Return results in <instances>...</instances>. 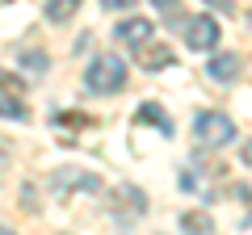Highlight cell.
I'll list each match as a JSON object with an SVG mask.
<instances>
[{
    "instance_id": "6da1fadb",
    "label": "cell",
    "mask_w": 252,
    "mask_h": 235,
    "mask_svg": "<svg viewBox=\"0 0 252 235\" xmlns=\"http://www.w3.org/2000/svg\"><path fill=\"white\" fill-rule=\"evenodd\" d=\"M84 84H89L93 92H101V97H105V92H118L126 84V63L118 55H97L89 63V72H84Z\"/></svg>"
},
{
    "instance_id": "7a4b0ae2",
    "label": "cell",
    "mask_w": 252,
    "mask_h": 235,
    "mask_svg": "<svg viewBox=\"0 0 252 235\" xmlns=\"http://www.w3.org/2000/svg\"><path fill=\"white\" fill-rule=\"evenodd\" d=\"M193 139H198V147H223L235 139V122L219 109H206L193 118Z\"/></svg>"
},
{
    "instance_id": "3957f363",
    "label": "cell",
    "mask_w": 252,
    "mask_h": 235,
    "mask_svg": "<svg viewBox=\"0 0 252 235\" xmlns=\"http://www.w3.org/2000/svg\"><path fill=\"white\" fill-rule=\"evenodd\" d=\"M185 46H193V51H215L219 38H223V29H219L215 17H206V13H198V17H189L185 21Z\"/></svg>"
},
{
    "instance_id": "277c9868",
    "label": "cell",
    "mask_w": 252,
    "mask_h": 235,
    "mask_svg": "<svg viewBox=\"0 0 252 235\" xmlns=\"http://www.w3.org/2000/svg\"><path fill=\"white\" fill-rule=\"evenodd\" d=\"M55 189H89V193H101V181L93 176V172H80V168H59L51 176Z\"/></svg>"
},
{
    "instance_id": "5b68a950",
    "label": "cell",
    "mask_w": 252,
    "mask_h": 235,
    "mask_svg": "<svg viewBox=\"0 0 252 235\" xmlns=\"http://www.w3.org/2000/svg\"><path fill=\"white\" fill-rule=\"evenodd\" d=\"M114 34H118V42H126V46H143L147 38H152V21L147 17H130V21H122Z\"/></svg>"
},
{
    "instance_id": "8992f818",
    "label": "cell",
    "mask_w": 252,
    "mask_h": 235,
    "mask_svg": "<svg viewBox=\"0 0 252 235\" xmlns=\"http://www.w3.org/2000/svg\"><path fill=\"white\" fill-rule=\"evenodd\" d=\"M109 206H114L122 218H130V214H143V210H147V202H143V193H139V189L122 185V189H118V198H109Z\"/></svg>"
},
{
    "instance_id": "52a82bcc",
    "label": "cell",
    "mask_w": 252,
    "mask_h": 235,
    "mask_svg": "<svg viewBox=\"0 0 252 235\" xmlns=\"http://www.w3.org/2000/svg\"><path fill=\"white\" fill-rule=\"evenodd\" d=\"M139 63L147 67V72H160V67H168V63H177V59H172V51L168 46H139Z\"/></svg>"
},
{
    "instance_id": "ba28073f",
    "label": "cell",
    "mask_w": 252,
    "mask_h": 235,
    "mask_svg": "<svg viewBox=\"0 0 252 235\" xmlns=\"http://www.w3.org/2000/svg\"><path fill=\"white\" fill-rule=\"evenodd\" d=\"M206 72L215 76V80H235V76H240V55H215L206 63Z\"/></svg>"
},
{
    "instance_id": "9c48e42d",
    "label": "cell",
    "mask_w": 252,
    "mask_h": 235,
    "mask_svg": "<svg viewBox=\"0 0 252 235\" xmlns=\"http://www.w3.org/2000/svg\"><path fill=\"white\" fill-rule=\"evenodd\" d=\"M135 122H156V126H160V135H172V118L164 114V109L156 105V101H147V105L139 109V114H135Z\"/></svg>"
},
{
    "instance_id": "30bf717a",
    "label": "cell",
    "mask_w": 252,
    "mask_h": 235,
    "mask_svg": "<svg viewBox=\"0 0 252 235\" xmlns=\"http://www.w3.org/2000/svg\"><path fill=\"white\" fill-rule=\"evenodd\" d=\"M76 9H80V0H46V17H51L55 26H63Z\"/></svg>"
},
{
    "instance_id": "8fae6325",
    "label": "cell",
    "mask_w": 252,
    "mask_h": 235,
    "mask_svg": "<svg viewBox=\"0 0 252 235\" xmlns=\"http://www.w3.org/2000/svg\"><path fill=\"white\" fill-rule=\"evenodd\" d=\"M21 67H26L30 76H46V55L42 51H26L21 55Z\"/></svg>"
},
{
    "instance_id": "7c38bea8",
    "label": "cell",
    "mask_w": 252,
    "mask_h": 235,
    "mask_svg": "<svg viewBox=\"0 0 252 235\" xmlns=\"http://www.w3.org/2000/svg\"><path fill=\"white\" fill-rule=\"evenodd\" d=\"M0 118H17V122H30V109L21 105V101H9V97H0Z\"/></svg>"
},
{
    "instance_id": "4fadbf2b",
    "label": "cell",
    "mask_w": 252,
    "mask_h": 235,
    "mask_svg": "<svg viewBox=\"0 0 252 235\" xmlns=\"http://www.w3.org/2000/svg\"><path fill=\"white\" fill-rule=\"evenodd\" d=\"M181 223H185L189 231H210V227H215V223H210V214H202V210H193V214H185Z\"/></svg>"
},
{
    "instance_id": "5bb4252c",
    "label": "cell",
    "mask_w": 252,
    "mask_h": 235,
    "mask_svg": "<svg viewBox=\"0 0 252 235\" xmlns=\"http://www.w3.org/2000/svg\"><path fill=\"white\" fill-rule=\"evenodd\" d=\"M0 88H13V92H21V80H13V76H4V72H0Z\"/></svg>"
},
{
    "instance_id": "9a60e30c",
    "label": "cell",
    "mask_w": 252,
    "mask_h": 235,
    "mask_svg": "<svg viewBox=\"0 0 252 235\" xmlns=\"http://www.w3.org/2000/svg\"><path fill=\"white\" fill-rule=\"evenodd\" d=\"M135 0H101V9H130Z\"/></svg>"
},
{
    "instance_id": "2e32d148",
    "label": "cell",
    "mask_w": 252,
    "mask_h": 235,
    "mask_svg": "<svg viewBox=\"0 0 252 235\" xmlns=\"http://www.w3.org/2000/svg\"><path fill=\"white\" fill-rule=\"evenodd\" d=\"M152 4H156L160 13H172V9H177V0H152Z\"/></svg>"
},
{
    "instance_id": "e0dca14e",
    "label": "cell",
    "mask_w": 252,
    "mask_h": 235,
    "mask_svg": "<svg viewBox=\"0 0 252 235\" xmlns=\"http://www.w3.org/2000/svg\"><path fill=\"white\" fill-rule=\"evenodd\" d=\"M240 155H244V164H248V168H252V139H248V143H244V151H240Z\"/></svg>"
},
{
    "instance_id": "ac0fdd59",
    "label": "cell",
    "mask_w": 252,
    "mask_h": 235,
    "mask_svg": "<svg viewBox=\"0 0 252 235\" xmlns=\"http://www.w3.org/2000/svg\"><path fill=\"white\" fill-rule=\"evenodd\" d=\"M248 227H252V214H248Z\"/></svg>"
}]
</instances>
